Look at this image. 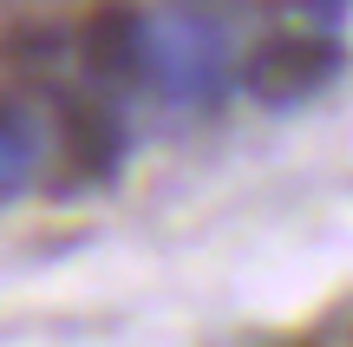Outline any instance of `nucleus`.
<instances>
[{"label": "nucleus", "instance_id": "obj_4", "mask_svg": "<svg viewBox=\"0 0 353 347\" xmlns=\"http://www.w3.org/2000/svg\"><path fill=\"white\" fill-rule=\"evenodd\" d=\"M46 157V118L33 99L20 92H0V197H13Z\"/></svg>", "mask_w": 353, "mask_h": 347}, {"label": "nucleus", "instance_id": "obj_3", "mask_svg": "<svg viewBox=\"0 0 353 347\" xmlns=\"http://www.w3.org/2000/svg\"><path fill=\"white\" fill-rule=\"evenodd\" d=\"M59 151L79 177H112L118 157H125V131L99 99H72L59 105Z\"/></svg>", "mask_w": 353, "mask_h": 347}, {"label": "nucleus", "instance_id": "obj_2", "mask_svg": "<svg viewBox=\"0 0 353 347\" xmlns=\"http://www.w3.org/2000/svg\"><path fill=\"white\" fill-rule=\"evenodd\" d=\"M341 72V39L327 33H268L242 66V86L268 105H294Z\"/></svg>", "mask_w": 353, "mask_h": 347}, {"label": "nucleus", "instance_id": "obj_1", "mask_svg": "<svg viewBox=\"0 0 353 347\" xmlns=\"http://www.w3.org/2000/svg\"><path fill=\"white\" fill-rule=\"evenodd\" d=\"M223 66H229V39L196 0H176L157 20H144V72L183 105L216 99L223 86Z\"/></svg>", "mask_w": 353, "mask_h": 347}, {"label": "nucleus", "instance_id": "obj_5", "mask_svg": "<svg viewBox=\"0 0 353 347\" xmlns=\"http://www.w3.org/2000/svg\"><path fill=\"white\" fill-rule=\"evenodd\" d=\"M85 66L99 79H125L144 72V13L131 7H99L85 20Z\"/></svg>", "mask_w": 353, "mask_h": 347}, {"label": "nucleus", "instance_id": "obj_6", "mask_svg": "<svg viewBox=\"0 0 353 347\" xmlns=\"http://www.w3.org/2000/svg\"><path fill=\"white\" fill-rule=\"evenodd\" d=\"M334 341H341V347H353V301L341 308V321H334Z\"/></svg>", "mask_w": 353, "mask_h": 347}]
</instances>
